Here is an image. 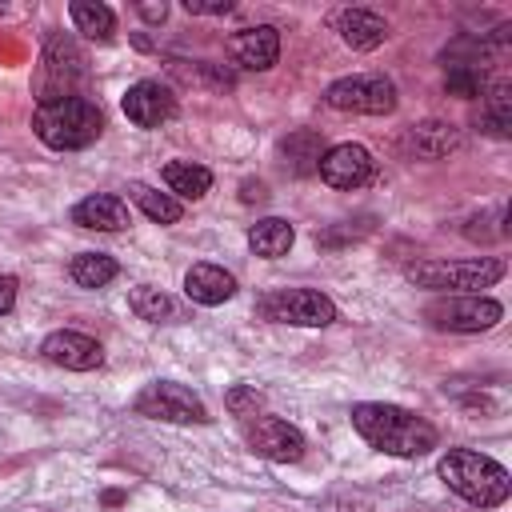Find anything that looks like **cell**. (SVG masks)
I'll return each instance as SVG.
<instances>
[{
  "label": "cell",
  "mask_w": 512,
  "mask_h": 512,
  "mask_svg": "<svg viewBox=\"0 0 512 512\" xmlns=\"http://www.w3.org/2000/svg\"><path fill=\"white\" fill-rule=\"evenodd\" d=\"M352 428L376 448V452H388V456H400V460H416V456H428L436 448V428L400 408V404H380V400H364L352 408Z\"/></svg>",
  "instance_id": "1"
},
{
  "label": "cell",
  "mask_w": 512,
  "mask_h": 512,
  "mask_svg": "<svg viewBox=\"0 0 512 512\" xmlns=\"http://www.w3.org/2000/svg\"><path fill=\"white\" fill-rule=\"evenodd\" d=\"M440 480L468 504L476 508H500L508 496H512V480H508V468L496 464L492 456L476 452V448H448L436 464Z\"/></svg>",
  "instance_id": "2"
},
{
  "label": "cell",
  "mask_w": 512,
  "mask_h": 512,
  "mask_svg": "<svg viewBox=\"0 0 512 512\" xmlns=\"http://www.w3.org/2000/svg\"><path fill=\"white\" fill-rule=\"evenodd\" d=\"M32 132L56 152H76V148H88L104 132V112L88 96H64L52 104H36Z\"/></svg>",
  "instance_id": "3"
},
{
  "label": "cell",
  "mask_w": 512,
  "mask_h": 512,
  "mask_svg": "<svg viewBox=\"0 0 512 512\" xmlns=\"http://www.w3.org/2000/svg\"><path fill=\"white\" fill-rule=\"evenodd\" d=\"M508 264L500 256H476V260H416L404 268V276L416 288L452 292V296H480V288H492L504 280Z\"/></svg>",
  "instance_id": "4"
},
{
  "label": "cell",
  "mask_w": 512,
  "mask_h": 512,
  "mask_svg": "<svg viewBox=\"0 0 512 512\" xmlns=\"http://www.w3.org/2000/svg\"><path fill=\"white\" fill-rule=\"evenodd\" d=\"M88 76V60L80 52V44L72 36H48L44 52H40V68H36V104H52L64 96H80L76 84Z\"/></svg>",
  "instance_id": "5"
},
{
  "label": "cell",
  "mask_w": 512,
  "mask_h": 512,
  "mask_svg": "<svg viewBox=\"0 0 512 512\" xmlns=\"http://www.w3.org/2000/svg\"><path fill=\"white\" fill-rule=\"evenodd\" d=\"M260 316L272 324H296V328H328L336 320L332 296L316 288H272L260 296Z\"/></svg>",
  "instance_id": "6"
},
{
  "label": "cell",
  "mask_w": 512,
  "mask_h": 512,
  "mask_svg": "<svg viewBox=\"0 0 512 512\" xmlns=\"http://www.w3.org/2000/svg\"><path fill=\"white\" fill-rule=\"evenodd\" d=\"M324 104L336 112H360V116H388L396 108V84L380 72L368 76H340L324 88Z\"/></svg>",
  "instance_id": "7"
},
{
  "label": "cell",
  "mask_w": 512,
  "mask_h": 512,
  "mask_svg": "<svg viewBox=\"0 0 512 512\" xmlns=\"http://www.w3.org/2000/svg\"><path fill=\"white\" fill-rule=\"evenodd\" d=\"M424 320L440 332H488L504 320V304L492 296H436L424 308Z\"/></svg>",
  "instance_id": "8"
},
{
  "label": "cell",
  "mask_w": 512,
  "mask_h": 512,
  "mask_svg": "<svg viewBox=\"0 0 512 512\" xmlns=\"http://www.w3.org/2000/svg\"><path fill=\"white\" fill-rule=\"evenodd\" d=\"M132 408L148 420H168V424H204L208 420V408L204 400L188 388V384H176V380H152L136 392Z\"/></svg>",
  "instance_id": "9"
},
{
  "label": "cell",
  "mask_w": 512,
  "mask_h": 512,
  "mask_svg": "<svg viewBox=\"0 0 512 512\" xmlns=\"http://www.w3.org/2000/svg\"><path fill=\"white\" fill-rule=\"evenodd\" d=\"M248 444L256 456L272 460V464H296L304 456V432L280 416H256L248 424Z\"/></svg>",
  "instance_id": "10"
},
{
  "label": "cell",
  "mask_w": 512,
  "mask_h": 512,
  "mask_svg": "<svg viewBox=\"0 0 512 512\" xmlns=\"http://www.w3.org/2000/svg\"><path fill=\"white\" fill-rule=\"evenodd\" d=\"M316 172H320V180L328 184V188H360V184H368L372 180V172H376V160H372V152L364 148V144H332V148H324V156H320V164H316Z\"/></svg>",
  "instance_id": "11"
},
{
  "label": "cell",
  "mask_w": 512,
  "mask_h": 512,
  "mask_svg": "<svg viewBox=\"0 0 512 512\" xmlns=\"http://www.w3.org/2000/svg\"><path fill=\"white\" fill-rule=\"evenodd\" d=\"M40 356L56 368H68V372H92L104 364V348L100 340L84 336V332H72V328H60V332H48L40 340Z\"/></svg>",
  "instance_id": "12"
},
{
  "label": "cell",
  "mask_w": 512,
  "mask_h": 512,
  "mask_svg": "<svg viewBox=\"0 0 512 512\" xmlns=\"http://www.w3.org/2000/svg\"><path fill=\"white\" fill-rule=\"evenodd\" d=\"M120 108H124V116H128L136 128H160L164 120H172L176 96H172V88L160 84V80H136V84L124 92Z\"/></svg>",
  "instance_id": "13"
},
{
  "label": "cell",
  "mask_w": 512,
  "mask_h": 512,
  "mask_svg": "<svg viewBox=\"0 0 512 512\" xmlns=\"http://www.w3.org/2000/svg\"><path fill=\"white\" fill-rule=\"evenodd\" d=\"M228 56L236 68L248 72H268L280 60V32L272 24H256V28H240L228 40Z\"/></svg>",
  "instance_id": "14"
},
{
  "label": "cell",
  "mask_w": 512,
  "mask_h": 512,
  "mask_svg": "<svg viewBox=\"0 0 512 512\" xmlns=\"http://www.w3.org/2000/svg\"><path fill=\"white\" fill-rule=\"evenodd\" d=\"M332 28L340 32V40L352 48V52H372V48H380L384 40H388V20L384 16H376V12H368V8H340L336 12V20H332Z\"/></svg>",
  "instance_id": "15"
},
{
  "label": "cell",
  "mask_w": 512,
  "mask_h": 512,
  "mask_svg": "<svg viewBox=\"0 0 512 512\" xmlns=\"http://www.w3.org/2000/svg\"><path fill=\"white\" fill-rule=\"evenodd\" d=\"M72 224L92 228V232H124L132 224V216L116 192H92L72 208Z\"/></svg>",
  "instance_id": "16"
},
{
  "label": "cell",
  "mask_w": 512,
  "mask_h": 512,
  "mask_svg": "<svg viewBox=\"0 0 512 512\" xmlns=\"http://www.w3.org/2000/svg\"><path fill=\"white\" fill-rule=\"evenodd\" d=\"M184 296H188L192 304H204V308L224 304V300L236 296V276L224 272L220 264H192V268L184 272Z\"/></svg>",
  "instance_id": "17"
},
{
  "label": "cell",
  "mask_w": 512,
  "mask_h": 512,
  "mask_svg": "<svg viewBox=\"0 0 512 512\" xmlns=\"http://www.w3.org/2000/svg\"><path fill=\"white\" fill-rule=\"evenodd\" d=\"M280 156L292 176H308V172H316V164L324 156V136L316 128H296L280 140Z\"/></svg>",
  "instance_id": "18"
},
{
  "label": "cell",
  "mask_w": 512,
  "mask_h": 512,
  "mask_svg": "<svg viewBox=\"0 0 512 512\" xmlns=\"http://www.w3.org/2000/svg\"><path fill=\"white\" fill-rule=\"evenodd\" d=\"M408 144H412V152H416L420 160H444L448 152H456L460 132H456V124H448V120H424V124H416V128L408 132Z\"/></svg>",
  "instance_id": "19"
},
{
  "label": "cell",
  "mask_w": 512,
  "mask_h": 512,
  "mask_svg": "<svg viewBox=\"0 0 512 512\" xmlns=\"http://www.w3.org/2000/svg\"><path fill=\"white\" fill-rule=\"evenodd\" d=\"M292 240H296V232H292V224L280 220V216H264V220H256V224L248 228V248H252L256 256H264V260L288 256Z\"/></svg>",
  "instance_id": "20"
},
{
  "label": "cell",
  "mask_w": 512,
  "mask_h": 512,
  "mask_svg": "<svg viewBox=\"0 0 512 512\" xmlns=\"http://www.w3.org/2000/svg\"><path fill=\"white\" fill-rule=\"evenodd\" d=\"M164 184L180 200H200L212 188V172L204 164H192V160H168L164 164Z\"/></svg>",
  "instance_id": "21"
},
{
  "label": "cell",
  "mask_w": 512,
  "mask_h": 512,
  "mask_svg": "<svg viewBox=\"0 0 512 512\" xmlns=\"http://www.w3.org/2000/svg\"><path fill=\"white\" fill-rule=\"evenodd\" d=\"M128 196H132L136 208H140L148 220H156V224H176V220L184 216V204H180L172 192H156V188L144 184V180H132V184H128Z\"/></svg>",
  "instance_id": "22"
},
{
  "label": "cell",
  "mask_w": 512,
  "mask_h": 512,
  "mask_svg": "<svg viewBox=\"0 0 512 512\" xmlns=\"http://www.w3.org/2000/svg\"><path fill=\"white\" fill-rule=\"evenodd\" d=\"M68 16H72V24H76V32H84L88 40H112V32H116V16H112V8L108 4H96V0H72L68 4Z\"/></svg>",
  "instance_id": "23"
},
{
  "label": "cell",
  "mask_w": 512,
  "mask_h": 512,
  "mask_svg": "<svg viewBox=\"0 0 512 512\" xmlns=\"http://www.w3.org/2000/svg\"><path fill=\"white\" fill-rule=\"evenodd\" d=\"M116 272H120V264H116L108 252H80V256H72V264H68V276H72L80 288H104V284L116 280Z\"/></svg>",
  "instance_id": "24"
},
{
  "label": "cell",
  "mask_w": 512,
  "mask_h": 512,
  "mask_svg": "<svg viewBox=\"0 0 512 512\" xmlns=\"http://www.w3.org/2000/svg\"><path fill=\"white\" fill-rule=\"evenodd\" d=\"M128 308H132L140 320H148V324H168V320H176L172 296H168L164 288H152V284L132 288V292H128Z\"/></svg>",
  "instance_id": "25"
},
{
  "label": "cell",
  "mask_w": 512,
  "mask_h": 512,
  "mask_svg": "<svg viewBox=\"0 0 512 512\" xmlns=\"http://www.w3.org/2000/svg\"><path fill=\"white\" fill-rule=\"evenodd\" d=\"M444 92L460 96V100H476L484 92V72L480 64L468 60H444Z\"/></svg>",
  "instance_id": "26"
},
{
  "label": "cell",
  "mask_w": 512,
  "mask_h": 512,
  "mask_svg": "<svg viewBox=\"0 0 512 512\" xmlns=\"http://www.w3.org/2000/svg\"><path fill=\"white\" fill-rule=\"evenodd\" d=\"M172 76H180L184 84H204V88H232V76L220 64H204V60H168Z\"/></svg>",
  "instance_id": "27"
},
{
  "label": "cell",
  "mask_w": 512,
  "mask_h": 512,
  "mask_svg": "<svg viewBox=\"0 0 512 512\" xmlns=\"http://www.w3.org/2000/svg\"><path fill=\"white\" fill-rule=\"evenodd\" d=\"M484 124L496 136L512 132V88L508 84H492L488 88V96H484Z\"/></svg>",
  "instance_id": "28"
},
{
  "label": "cell",
  "mask_w": 512,
  "mask_h": 512,
  "mask_svg": "<svg viewBox=\"0 0 512 512\" xmlns=\"http://www.w3.org/2000/svg\"><path fill=\"white\" fill-rule=\"evenodd\" d=\"M224 408L236 416V420H256V416H264V396L252 388V384H232L228 388V396H224Z\"/></svg>",
  "instance_id": "29"
},
{
  "label": "cell",
  "mask_w": 512,
  "mask_h": 512,
  "mask_svg": "<svg viewBox=\"0 0 512 512\" xmlns=\"http://www.w3.org/2000/svg\"><path fill=\"white\" fill-rule=\"evenodd\" d=\"M184 12H192V16H224V12H232V0H184Z\"/></svg>",
  "instance_id": "30"
},
{
  "label": "cell",
  "mask_w": 512,
  "mask_h": 512,
  "mask_svg": "<svg viewBox=\"0 0 512 512\" xmlns=\"http://www.w3.org/2000/svg\"><path fill=\"white\" fill-rule=\"evenodd\" d=\"M16 288H20L16 276H0V316H8L16 308Z\"/></svg>",
  "instance_id": "31"
},
{
  "label": "cell",
  "mask_w": 512,
  "mask_h": 512,
  "mask_svg": "<svg viewBox=\"0 0 512 512\" xmlns=\"http://www.w3.org/2000/svg\"><path fill=\"white\" fill-rule=\"evenodd\" d=\"M136 12H140V20H148V24H164L168 4H164V0H144V4H136Z\"/></svg>",
  "instance_id": "32"
},
{
  "label": "cell",
  "mask_w": 512,
  "mask_h": 512,
  "mask_svg": "<svg viewBox=\"0 0 512 512\" xmlns=\"http://www.w3.org/2000/svg\"><path fill=\"white\" fill-rule=\"evenodd\" d=\"M240 200H244V204H264V200H268V188H264L260 180H244V184H240Z\"/></svg>",
  "instance_id": "33"
}]
</instances>
